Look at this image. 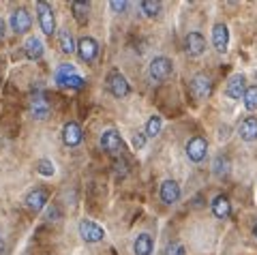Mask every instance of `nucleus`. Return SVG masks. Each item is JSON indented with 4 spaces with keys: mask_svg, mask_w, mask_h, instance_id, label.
Returning a JSON list of instances; mask_svg holds the SVG:
<instances>
[{
    "mask_svg": "<svg viewBox=\"0 0 257 255\" xmlns=\"http://www.w3.org/2000/svg\"><path fill=\"white\" fill-rule=\"evenodd\" d=\"M174 73V62L167 56H157L148 65V75L152 82H165L167 77Z\"/></svg>",
    "mask_w": 257,
    "mask_h": 255,
    "instance_id": "obj_1",
    "label": "nucleus"
},
{
    "mask_svg": "<svg viewBox=\"0 0 257 255\" xmlns=\"http://www.w3.org/2000/svg\"><path fill=\"white\" fill-rule=\"evenodd\" d=\"M56 82H58L60 86H67V88H75V90H82L86 82H84V77L77 73L75 67H71V65H62L58 67V71H56Z\"/></svg>",
    "mask_w": 257,
    "mask_h": 255,
    "instance_id": "obj_2",
    "label": "nucleus"
},
{
    "mask_svg": "<svg viewBox=\"0 0 257 255\" xmlns=\"http://www.w3.org/2000/svg\"><path fill=\"white\" fill-rule=\"evenodd\" d=\"M107 90L114 94L116 99H124L131 94V86H128L126 77L120 73L118 69H114V71H109V75H107Z\"/></svg>",
    "mask_w": 257,
    "mask_h": 255,
    "instance_id": "obj_3",
    "label": "nucleus"
},
{
    "mask_svg": "<svg viewBox=\"0 0 257 255\" xmlns=\"http://www.w3.org/2000/svg\"><path fill=\"white\" fill-rule=\"evenodd\" d=\"M37 13H39V26L45 35H54L56 33V18H54V9L50 3L39 0L37 3Z\"/></svg>",
    "mask_w": 257,
    "mask_h": 255,
    "instance_id": "obj_4",
    "label": "nucleus"
},
{
    "mask_svg": "<svg viewBox=\"0 0 257 255\" xmlns=\"http://www.w3.org/2000/svg\"><path fill=\"white\" fill-rule=\"evenodd\" d=\"M28 109H30V116L35 118V120H47V116H50V101L45 99L43 92H35L30 97V103H28Z\"/></svg>",
    "mask_w": 257,
    "mask_h": 255,
    "instance_id": "obj_5",
    "label": "nucleus"
},
{
    "mask_svg": "<svg viewBox=\"0 0 257 255\" xmlns=\"http://www.w3.org/2000/svg\"><path fill=\"white\" fill-rule=\"evenodd\" d=\"M99 144H101V148L105 150V153H109V155H122V150H124V142H122V138H120V133H118L116 129L103 131Z\"/></svg>",
    "mask_w": 257,
    "mask_h": 255,
    "instance_id": "obj_6",
    "label": "nucleus"
},
{
    "mask_svg": "<svg viewBox=\"0 0 257 255\" xmlns=\"http://www.w3.org/2000/svg\"><path fill=\"white\" fill-rule=\"evenodd\" d=\"M184 150H187L189 161L202 163L206 159V153H208V142H206V138H202V135H195V138H191L187 142V148Z\"/></svg>",
    "mask_w": 257,
    "mask_h": 255,
    "instance_id": "obj_7",
    "label": "nucleus"
},
{
    "mask_svg": "<svg viewBox=\"0 0 257 255\" xmlns=\"http://www.w3.org/2000/svg\"><path fill=\"white\" fill-rule=\"evenodd\" d=\"M189 90L191 94L195 99H206V97H210V92H212V79L204 75V73H197V75H193L191 79V84H189Z\"/></svg>",
    "mask_w": 257,
    "mask_h": 255,
    "instance_id": "obj_8",
    "label": "nucleus"
},
{
    "mask_svg": "<svg viewBox=\"0 0 257 255\" xmlns=\"http://www.w3.org/2000/svg\"><path fill=\"white\" fill-rule=\"evenodd\" d=\"M79 236H82L86 242H101L103 238H105V229L101 225H96L94 221L82 219L79 221Z\"/></svg>",
    "mask_w": 257,
    "mask_h": 255,
    "instance_id": "obj_9",
    "label": "nucleus"
},
{
    "mask_svg": "<svg viewBox=\"0 0 257 255\" xmlns=\"http://www.w3.org/2000/svg\"><path fill=\"white\" fill-rule=\"evenodd\" d=\"M9 24H11V30L15 35H24L28 33L30 26H32V18L26 9H15L9 18Z\"/></svg>",
    "mask_w": 257,
    "mask_h": 255,
    "instance_id": "obj_10",
    "label": "nucleus"
},
{
    "mask_svg": "<svg viewBox=\"0 0 257 255\" xmlns=\"http://www.w3.org/2000/svg\"><path fill=\"white\" fill-rule=\"evenodd\" d=\"M82 140H84V133H82V126H79V122L69 120L67 124L62 126V142L69 148L79 146V144H82Z\"/></svg>",
    "mask_w": 257,
    "mask_h": 255,
    "instance_id": "obj_11",
    "label": "nucleus"
},
{
    "mask_svg": "<svg viewBox=\"0 0 257 255\" xmlns=\"http://www.w3.org/2000/svg\"><path fill=\"white\" fill-rule=\"evenodd\" d=\"M77 54L84 62H92L96 56H99V43H96L92 37H82L77 41Z\"/></svg>",
    "mask_w": 257,
    "mask_h": 255,
    "instance_id": "obj_12",
    "label": "nucleus"
},
{
    "mask_svg": "<svg viewBox=\"0 0 257 255\" xmlns=\"http://www.w3.org/2000/svg\"><path fill=\"white\" fill-rule=\"evenodd\" d=\"M47 200H50V195H47V191L45 189H32L30 193L26 195V208L28 210H32V212H39L41 208H45V204H47Z\"/></svg>",
    "mask_w": 257,
    "mask_h": 255,
    "instance_id": "obj_13",
    "label": "nucleus"
},
{
    "mask_svg": "<svg viewBox=\"0 0 257 255\" xmlns=\"http://www.w3.org/2000/svg\"><path fill=\"white\" fill-rule=\"evenodd\" d=\"M184 52L189 56H202L206 52V39L199 33H189L184 37Z\"/></svg>",
    "mask_w": 257,
    "mask_h": 255,
    "instance_id": "obj_14",
    "label": "nucleus"
},
{
    "mask_svg": "<svg viewBox=\"0 0 257 255\" xmlns=\"http://www.w3.org/2000/svg\"><path fill=\"white\" fill-rule=\"evenodd\" d=\"M180 185L176 180H165L163 185H161V191H159V195H161V202L163 204H176L180 200Z\"/></svg>",
    "mask_w": 257,
    "mask_h": 255,
    "instance_id": "obj_15",
    "label": "nucleus"
},
{
    "mask_svg": "<svg viewBox=\"0 0 257 255\" xmlns=\"http://www.w3.org/2000/svg\"><path fill=\"white\" fill-rule=\"evenodd\" d=\"M212 43H214V50L216 52H227V45H229V30L225 24H216L212 28Z\"/></svg>",
    "mask_w": 257,
    "mask_h": 255,
    "instance_id": "obj_16",
    "label": "nucleus"
},
{
    "mask_svg": "<svg viewBox=\"0 0 257 255\" xmlns=\"http://www.w3.org/2000/svg\"><path fill=\"white\" fill-rule=\"evenodd\" d=\"M227 97L229 99H244V92H246V79L244 75H234L229 77L227 82Z\"/></svg>",
    "mask_w": 257,
    "mask_h": 255,
    "instance_id": "obj_17",
    "label": "nucleus"
},
{
    "mask_svg": "<svg viewBox=\"0 0 257 255\" xmlns=\"http://www.w3.org/2000/svg\"><path fill=\"white\" fill-rule=\"evenodd\" d=\"M238 135L244 142H255L257 140V118L255 116H246L238 126Z\"/></svg>",
    "mask_w": 257,
    "mask_h": 255,
    "instance_id": "obj_18",
    "label": "nucleus"
},
{
    "mask_svg": "<svg viewBox=\"0 0 257 255\" xmlns=\"http://www.w3.org/2000/svg\"><path fill=\"white\" fill-rule=\"evenodd\" d=\"M212 214L216 219H227L231 214V204L227 195H216L212 200Z\"/></svg>",
    "mask_w": 257,
    "mask_h": 255,
    "instance_id": "obj_19",
    "label": "nucleus"
},
{
    "mask_svg": "<svg viewBox=\"0 0 257 255\" xmlns=\"http://www.w3.org/2000/svg\"><path fill=\"white\" fill-rule=\"evenodd\" d=\"M24 54H26V58H30V60H39V58H41V56H43L41 39H37V37L26 39V43H24Z\"/></svg>",
    "mask_w": 257,
    "mask_h": 255,
    "instance_id": "obj_20",
    "label": "nucleus"
},
{
    "mask_svg": "<svg viewBox=\"0 0 257 255\" xmlns=\"http://www.w3.org/2000/svg\"><path fill=\"white\" fill-rule=\"evenodd\" d=\"M152 249H155V242H152L150 234H140L133 242V253L135 255H150Z\"/></svg>",
    "mask_w": 257,
    "mask_h": 255,
    "instance_id": "obj_21",
    "label": "nucleus"
},
{
    "mask_svg": "<svg viewBox=\"0 0 257 255\" xmlns=\"http://www.w3.org/2000/svg\"><path fill=\"white\" fill-rule=\"evenodd\" d=\"M58 45H60V50L64 54L77 52V43H75V39H73V35H71L69 30H60L58 33Z\"/></svg>",
    "mask_w": 257,
    "mask_h": 255,
    "instance_id": "obj_22",
    "label": "nucleus"
},
{
    "mask_svg": "<svg viewBox=\"0 0 257 255\" xmlns=\"http://www.w3.org/2000/svg\"><path fill=\"white\" fill-rule=\"evenodd\" d=\"M140 9H142V13L146 15V18H159L163 5L157 3V0H144V3H140Z\"/></svg>",
    "mask_w": 257,
    "mask_h": 255,
    "instance_id": "obj_23",
    "label": "nucleus"
},
{
    "mask_svg": "<svg viewBox=\"0 0 257 255\" xmlns=\"http://www.w3.org/2000/svg\"><path fill=\"white\" fill-rule=\"evenodd\" d=\"M163 129V120H161V116H150V120L146 122V138H157Z\"/></svg>",
    "mask_w": 257,
    "mask_h": 255,
    "instance_id": "obj_24",
    "label": "nucleus"
},
{
    "mask_svg": "<svg viewBox=\"0 0 257 255\" xmlns=\"http://www.w3.org/2000/svg\"><path fill=\"white\" fill-rule=\"evenodd\" d=\"M88 9H90V5H86V3H71V11H73L75 20L79 24L88 22Z\"/></svg>",
    "mask_w": 257,
    "mask_h": 255,
    "instance_id": "obj_25",
    "label": "nucleus"
},
{
    "mask_svg": "<svg viewBox=\"0 0 257 255\" xmlns=\"http://www.w3.org/2000/svg\"><path fill=\"white\" fill-rule=\"evenodd\" d=\"M212 167H214V176H219V178H223V176H227L229 174V161L225 157H216Z\"/></svg>",
    "mask_w": 257,
    "mask_h": 255,
    "instance_id": "obj_26",
    "label": "nucleus"
},
{
    "mask_svg": "<svg viewBox=\"0 0 257 255\" xmlns=\"http://www.w3.org/2000/svg\"><path fill=\"white\" fill-rule=\"evenodd\" d=\"M244 107L248 111L257 109V86H248L246 88V92H244Z\"/></svg>",
    "mask_w": 257,
    "mask_h": 255,
    "instance_id": "obj_27",
    "label": "nucleus"
},
{
    "mask_svg": "<svg viewBox=\"0 0 257 255\" xmlns=\"http://www.w3.org/2000/svg\"><path fill=\"white\" fill-rule=\"evenodd\" d=\"M37 172L41 174V176H54V163L47 161V159H41V161L37 163Z\"/></svg>",
    "mask_w": 257,
    "mask_h": 255,
    "instance_id": "obj_28",
    "label": "nucleus"
},
{
    "mask_svg": "<svg viewBox=\"0 0 257 255\" xmlns=\"http://www.w3.org/2000/svg\"><path fill=\"white\" fill-rule=\"evenodd\" d=\"M165 255H184V246H182L180 242H172V244H167Z\"/></svg>",
    "mask_w": 257,
    "mask_h": 255,
    "instance_id": "obj_29",
    "label": "nucleus"
},
{
    "mask_svg": "<svg viewBox=\"0 0 257 255\" xmlns=\"http://www.w3.org/2000/svg\"><path fill=\"white\" fill-rule=\"evenodd\" d=\"M114 170H116V174H120V176H124V174H126V161H124V159H116V161H114Z\"/></svg>",
    "mask_w": 257,
    "mask_h": 255,
    "instance_id": "obj_30",
    "label": "nucleus"
},
{
    "mask_svg": "<svg viewBox=\"0 0 257 255\" xmlns=\"http://www.w3.org/2000/svg\"><path fill=\"white\" fill-rule=\"evenodd\" d=\"M144 144H146V133H138V135L133 138V146L138 148V150H142Z\"/></svg>",
    "mask_w": 257,
    "mask_h": 255,
    "instance_id": "obj_31",
    "label": "nucleus"
},
{
    "mask_svg": "<svg viewBox=\"0 0 257 255\" xmlns=\"http://www.w3.org/2000/svg\"><path fill=\"white\" fill-rule=\"evenodd\" d=\"M109 7H111V9H114V11H126V7H128V3H118V0H111V3H109Z\"/></svg>",
    "mask_w": 257,
    "mask_h": 255,
    "instance_id": "obj_32",
    "label": "nucleus"
},
{
    "mask_svg": "<svg viewBox=\"0 0 257 255\" xmlns=\"http://www.w3.org/2000/svg\"><path fill=\"white\" fill-rule=\"evenodd\" d=\"M52 217H58V208H52L50 212H47V219H52Z\"/></svg>",
    "mask_w": 257,
    "mask_h": 255,
    "instance_id": "obj_33",
    "label": "nucleus"
},
{
    "mask_svg": "<svg viewBox=\"0 0 257 255\" xmlns=\"http://www.w3.org/2000/svg\"><path fill=\"white\" fill-rule=\"evenodd\" d=\"M5 37V22H3V18H0V39Z\"/></svg>",
    "mask_w": 257,
    "mask_h": 255,
    "instance_id": "obj_34",
    "label": "nucleus"
},
{
    "mask_svg": "<svg viewBox=\"0 0 257 255\" xmlns=\"http://www.w3.org/2000/svg\"><path fill=\"white\" fill-rule=\"evenodd\" d=\"M3 251H5V240L0 238V255H3Z\"/></svg>",
    "mask_w": 257,
    "mask_h": 255,
    "instance_id": "obj_35",
    "label": "nucleus"
},
{
    "mask_svg": "<svg viewBox=\"0 0 257 255\" xmlns=\"http://www.w3.org/2000/svg\"><path fill=\"white\" fill-rule=\"evenodd\" d=\"M253 234H255V238H257V223H255V227H253Z\"/></svg>",
    "mask_w": 257,
    "mask_h": 255,
    "instance_id": "obj_36",
    "label": "nucleus"
}]
</instances>
